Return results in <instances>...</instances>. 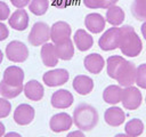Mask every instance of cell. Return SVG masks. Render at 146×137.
Here are the masks:
<instances>
[{
    "mask_svg": "<svg viewBox=\"0 0 146 137\" xmlns=\"http://www.w3.org/2000/svg\"><path fill=\"white\" fill-rule=\"evenodd\" d=\"M136 71L135 64L121 56L114 55L107 58V74L110 78L115 79L120 86H132L136 81Z\"/></svg>",
    "mask_w": 146,
    "mask_h": 137,
    "instance_id": "obj_1",
    "label": "cell"
},
{
    "mask_svg": "<svg viewBox=\"0 0 146 137\" xmlns=\"http://www.w3.org/2000/svg\"><path fill=\"white\" fill-rule=\"evenodd\" d=\"M24 71L18 66H9L3 72V78L0 82V94L5 98H15L24 87Z\"/></svg>",
    "mask_w": 146,
    "mask_h": 137,
    "instance_id": "obj_2",
    "label": "cell"
},
{
    "mask_svg": "<svg viewBox=\"0 0 146 137\" xmlns=\"http://www.w3.org/2000/svg\"><path fill=\"white\" fill-rule=\"evenodd\" d=\"M121 30V39L119 48L122 54L129 57H136L140 54L143 49V43L135 29L130 25H123L120 27Z\"/></svg>",
    "mask_w": 146,
    "mask_h": 137,
    "instance_id": "obj_3",
    "label": "cell"
},
{
    "mask_svg": "<svg viewBox=\"0 0 146 137\" xmlns=\"http://www.w3.org/2000/svg\"><path fill=\"white\" fill-rule=\"evenodd\" d=\"M73 121L80 130L89 131L94 129L98 123L97 110L86 103L79 104L73 112Z\"/></svg>",
    "mask_w": 146,
    "mask_h": 137,
    "instance_id": "obj_4",
    "label": "cell"
},
{
    "mask_svg": "<svg viewBox=\"0 0 146 137\" xmlns=\"http://www.w3.org/2000/svg\"><path fill=\"white\" fill-rule=\"evenodd\" d=\"M50 38V27L44 22H36L33 24L30 34L29 42L32 46H41L46 43Z\"/></svg>",
    "mask_w": 146,
    "mask_h": 137,
    "instance_id": "obj_5",
    "label": "cell"
},
{
    "mask_svg": "<svg viewBox=\"0 0 146 137\" xmlns=\"http://www.w3.org/2000/svg\"><path fill=\"white\" fill-rule=\"evenodd\" d=\"M120 39H121V30L120 27H111L106 30L103 35L98 40V45L100 49L108 51V50H114L119 48L120 45Z\"/></svg>",
    "mask_w": 146,
    "mask_h": 137,
    "instance_id": "obj_6",
    "label": "cell"
},
{
    "mask_svg": "<svg viewBox=\"0 0 146 137\" xmlns=\"http://www.w3.org/2000/svg\"><path fill=\"white\" fill-rule=\"evenodd\" d=\"M6 56L9 61L15 63H23L29 57L27 47L18 40H14L9 42L6 47Z\"/></svg>",
    "mask_w": 146,
    "mask_h": 137,
    "instance_id": "obj_7",
    "label": "cell"
},
{
    "mask_svg": "<svg viewBox=\"0 0 146 137\" xmlns=\"http://www.w3.org/2000/svg\"><path fill=\"white\" fill-rule=\"evenodd\" d=\"M141 100H143L141 92L139 91L138 88L129 86V87H125L124 89H122L121 102H122V105L124 106V108L133 111L140 106Z\"/></svg>",
    "mask_w": 146,
    "mask_h": 137,
    "instance_id": "obj_8",
    "label": "cell"
},
{
    "mask_svg": "<svg viewBox=\"0 0 146 137\" xmlns=\"http://www.w3.org/2000/svg\"><path fill=\"white\" fill-rule=\"evenodd\" d=\"M68 78H70V74H68V72L65 68H56V70L48 71L42 76L43 82L48 87L62 86V84L67 82Z\"/></svg>",
    "mask_w": 146,
    "mask_h": 137,
    "instance_id": "obj_9",
    "label": "cell"
},
{
    "mask_svg": "<svg viewBox=\"0 0 146 137\" xmlns=\"http://www.w3.org/2000/svg\"><path fill=\"white\" fill-rule=\"evenodd\" d=\"M71 26L63 21L56 22L52 24L50 29V39L54 43L62 42L66 39H70L71 37Z\"/></svg>",
    "mask_w": 146,
    "mask_h": 137,
    "instance_id": "obj_10",
    "label": "cell"
},
{
    "mask_svg": "<svg viewBox=\"0 0 146 137\" xmlns=\"http://www.w3.org/2000/svg\"><path fill=\"white\" fill-rule=\"evenodd\" d=\"M34 108L29 104H21L14 112V120L19 126H26L34 119Z\"/></svg>",
    "mask_w": 146,
    "mask_h": 137,
    "instance_id": "obj_11",
    "label": "cell"
},
{
    "mask_svg": "<svg viewBox=\"0 0 146 137\" xmlns=\"http://www.w3.org/2000/svg\"><path fill=\"white\" fill-rule=\"evenodd\" d=\"M72 122H73V119L70 116V114L62 112L51 116L49 121V127L55 132H62V131L68 130L72 126Z\"/></svg>",
    "mask_w": 146,
    "mask_h": 137,
    "instance_id": "obj_12",
    "label": "cell"
},
{
    "mask_svg": "<svg viewBox=\"0 0 146 137\" xmlns=\"http://www.w3.org/2000/svg\"><path fill=\"white\" fill-rule=\"evenodd\" d=\"M73 95L66 89H59L51 95V105L55 108H67L73 104Z\"/></svg>",
    "mask_w": 146,
    "mask_h": 137,
    "instance_id": "obj_13",
    "label": "cell"
},
{
    "mask_svg": "<svg viewBox=\"0 0 146 137\" xmlns=\"http://www.w3.org/2000/svg\"><path fill=\"white\" fill-rule=\"evenodd\" d=\"M83 64H84V67L88 72L94 73V74H98L103 70V67L105 65V61H104L102 55L94 53V54L87 55L84 57Z\"/></svg>",
    "mask_w": 146,
    "mask_h": 137,
    "instance_id": "obj_14",
    "label": "cell"
},
{
    "mask_svg": "<svg viewBox=\"0 0 146 137\" xmlns=\"http://www.w3.org/2000/svg\"><path fill=\"white\" fill-rule=\"evenodd\" d=\"M84 25L91 33H100L105 27V18L100 14L91 13L86 16Z\"/></svg>",
    "mask_w": 146,
    "mask_h": 137,
    "instance_id": "obj_15",
    "label": "cell"
},
{
    "mask_svg": "<svg viewBox=\"0 0 146 137\" xmlns=\"http://www.w3.org/2000/svg\"><path fill=\"white\" fill-rule=\"evenodd\" d=\"M104 119H105V122L107 124H110L112 127H119L124 122L125 114L120 107L113 106V107H110L105 111Z\"/></svg>",
    "mask_w": 146,
    "mask_h": 137,
    "instance_id": "obj_16",
    "label": "cell"
},
{
    "mask_svg": "<svg viewBox=\"0 0 146 137\" xmlns=\"http://www.w3.org/2000/svg\"><path fill=\"white\" fill-rule=\"evenodd\" d=\"M9 25L17 31H24L29 26V15L24 9H17L8 19Z\"/></svg>",
    "mask_w": 146,
    "mask_h": 137,
    "instance_id": "obj_17",
    "label": "cell"
},
{
    "mask_svg": "<svg viewBox=\"0 0 146 137\" xmlns=\"http://www.w3.org/2000/svg\"><path fill=\"white\" fill-rule=\"evenodd\" d=\"M24 94L25 96L34 102H38L40 99H42L44 90L43 87L40 82H38L36 80H30L29 82H26V84L24 86Z\"/></svg>",
    "mask_w": 146,
    "mask_h": 137,
    "instance_id": "obj_18",
    "label": "cell"
},
{
    "mask_svg": "<svg viewBox=\"0 0 146 137\" xmlns=\"http://www.w3.org/2000/svg\"><path fill=\"white\" fill-rule=\"evenodd\" d=\"M73 88L80 95H88L94 89V81L88 75H76L73 80Z\"/></svg>",
    "mask_w": 146,
    "mask_h": 137,
    "instance_id": "obj_19",
    "label": "cell"
},
{
    "mask_svg": "<svg viewBox=\"0 0 146 137\" xmlns=\"http://www.w3.org/2000/svg\"><path fill=\"white\" fill-rule=\"evenodd\" d=\"M41 59L43 62V64L46 66H55L58 63V57L56 54V49H55V45L46 42L43 43L42 48H41Z\"/></svg>",
    "mask_w": 146,
    "mask_h": 137,
    "instance_id": "obj_20",
    "label": "cell"
},
{
    "mask_svg": "<svg viewBox=\"0 0 146 137\" xmlns=\"http://www.w3.org/2000/svg\"><path fill=\"white\" fill-rule=\"evenodd\" d=\"M73 39H74V42H75L76 48L80 51H86V50L90 49L92 47V45H94L92 37L88 32H86L84 30H82V29H80V30H78L75 32Z\"/></svg>",
    "mask_w": 146,
    "mask_h": 137,
    "instance_id": "obj_21",
    "label": "cell"
},
{
    "mask_svg": "<svg viewBox=\"0 0 146 137\" xmlns=\"http://www.w3.org/2000/svg\"><path fill=\"white\" fill-rule=\"evenodd\" d=\"M55 49L57 57L63 61H70L74 55V46L71 39H66L62 42L55 43Z\"/></svg>",
    "mask_w": 146,
    "mask_h": 137,
    "instance_id": "obj_22",
    "label": "cell"
},
{
    "mask_svg": "<svg viewBox=\"0 0 146 137\" xmlns=\"http://www.w3.org/2000/svg\"><path fill=\"white\" fill-rule=\"evenodd\" d=\"M124 11L121 7L119 6H111L107 8V11H106V21L111 24V25H114V26H117V25H121L122 22L124 21Z\"/></svg>",
    "mask_w": 146,
    "mask_h": 137,
    "instance_id": "obj_23",
    "label": "cell"
},
{
    "mask_svg": "<svg viewBox=\"0 0 146 137\" xmlns=\"http://www.w3.org/2000/svg\"><path fill=\"white\" fill-rule=\"evenodd\" d=\"M121 96H122V89L120 86L111 84L105 88L103 91V99L107 104H117L121 102Z\"/></svg>",
    "mask_w": 146,
    "mask_h": 137,
    "instance_id": "obj_24",
    "label": "cell"
},
{
    "mask_svg": "<svg viewBox=\"0 0 146 137\" xmlns=\"http://www.w3.org/2000/svg\"><path fill=\"white\" fill-rule=\"evenodd\" d=\"M124 130L128 136L130 137H137L143 134L144 131V123L139 119H131L125 123Z\"/></svg>",
    "mask_w": 146,
    "mask_h": 137,
    "instance_id": "obj_25",
    "label": "cell"
},
{
    "mask_svg": "<svg viewBox=\"0 0 146 137\" xmlns=\"http://www.w3.org/2000/svg\"><path fill=\"white\" fill-rule=\"evenodd\" d=\"M131 13L138 21H146V0H133Z\"/></svg>",
    "mask_w": 146,
    "mask_h": 137,
    "instance_id": "obj_26",
    "label": "cell"
},
{
    "mask_svg": "<svg viewBox=\"0 0 146 137\" xmlns=\"http://www.w3.org/2000/svg\"><path fill=\"white\" fill-rule=\"evenodd\" d=\"M48 7H49V0H31L29 5L30 11L36 16H41L46 14Z\"/></svg>",
    "mask_w": 146,
    "mask_h": 137,
    "instance_id": "obj_27",
    "label": "cell"
},
{
    "mask_svg": "<svg viewBox=\"0 0 146 137\" xmlns=\"http://www.w3.org/2000/svg\"><path fill=\"white\" fill-rule=\"evenodd\" d=\"M119 0H83L84 6L88 8H108L113 5H115Z\"/></svg>",
    "mask_w": 146,
    "mask_h": 137,
    "instance_id": "obj_28",
    "label": "cell"
},
{
    "mask_svg": "<svg viewBox=\"0 0 146 137\" xmlns=\"http://www.w3.org/2000/svg\"><path fill=\"white\" fill-rule=\"evenodd\" d=\"M135 83H137L138 87H140L143 89H146V63L145 64H140L137 67Z\"/></svg>",
    "mask_w": 146,
    "mask_h": 137,
    "instance_id": "obj_29",
    "label": "cell"
},
{
    "mask_svg": "<svg viewBox=\"0 0 146 137\" xmlns=\"http://www.w3.org/2000/svg\"><path fill=\"white\" fill-rule=\"evenodd\" d=\"M10 110H11L10 103L6 98H0V119L8 116L10 113Z\"/></svg>",
    "mask_w": 146,
    "mask_h": 137,
    "instance_id": "obj_30",
    "label": "cell"
},
{
    "mask_svg": "<svg viewBox=\"0 0 146 137\" xmlns=\"http://www.w3.org/2000/svg\"><path fill=\"white\" fill-rule=\"evenodd\" d=\"M9 14H10V9L8 5L3 1H0V21H5L9 18Z\"/></svg>",
    "mask_w": 146,
    "mask_h": 137,
    "instance_id": "obj_31",
    "label": "cell"
},
{
    "mask_svg": "<svg viewBox=\"0 0 146 137\" xmlns=\"http://www.w3.org/2000/svg\"><path fill=\"white\" fill-rule=\"evenodd\" d=\"M9 35V31H8V27L3 24V23H0V41H3L8 38Z\"/></svg>",
    "mask_w": 146,
    "mask_h": 137,
    "instance_id": "obj_32",
    "label": "cell"
},
{
    "mask_svg": "<svg viewBox=\"0 0 146 137\" xmlns=\"http://www.w3.org/2000/svg\"><path fill=\"white\" fill-rule=\"evenodd\" d=\"M10 2H11L16 8L22 9V8H24V7L30 2V0H10Z\"/></svg>",
    "mask_w": 146,
    "mask_h": 137,
    "instance_id": "obj_33",
    "label": "cell"
},
{
    "mask_svg": "<svg viewBox=\"0 0 146 137\" xmlns=\"http://www.w3.org/2000/svg\"><path fill=\"white\" fill-rule=\"evenodd\" d=\"M66 137H86V136L82 134V131H80V130H75V131L70 132Z\"/></svg>",
    "mask_w": 146,
    "mask_h": 137,
    "instance_id": "obj_34",
    "label": "cell"
},
{
    "mask_svg": "<svg viewBox=\"0 0 146 137\" xmlns=\"http://www.w3.org/2000/svg\"><path fill=\"white\" fill-rule=\"evenodd\" d=\"M3 137H22L19 134H17V132H14V131H10V132H7Z\"/></svg>",
    "mask_w": 146,
    "mask_h": 137,
    "instance_id": "obj_35",
    "label": "cell"
},
{
    "mask_svg": "<svg viewBox=\"0 0 146 137\" xmlns=\"http://www.w3.org/2000/svg\"><path fill=\"white\" fill-rule=\"evenodd\" d=\"M141 33H143V37H144L145 40H146V22L141 25Z\"/></svg>",
    "mask_w": 146,
    "mask_h": 137,
    "instance_id": "obj_36",
    "label": "cell"
},
{
    "mask_svg": "<svg viewBox=\"0 0 146 137\" xmlns=\"http://www.w3.org/2000/svg\"><path fill=\"white\" fill-rule=\"evenodd\" d=\"M5 135V126H3V123L0 121V137H2Z\"/></svg>",
    "mask_w": 146,
    "mask_h": 137,
    "instance_id": "obj_37",
    "label": "cell"
},
{
    "mask_svg": "<svg viewBox=\"0 0 146 137\" xmlns=\"http://www.w3.org/2000/svg\"><path fill=\"white\" fill-rule=\"evenodd\" d=\"M114 137H130V136H128V135H124V134H117V135H115Z\"/></svg>",
    "mask_w": 146,
    "mask_h": 137,
    "instance_id": "obj_38",
    "label": "cell"
},
{
    "mask_svg": "<svg viewBox=\"0 0 146 137\" xmlns=\"http://www.w3.org/2000/svg\"><path fill=\"white\" fill-rule=\"evenodd\" d=\"M2 58H3V55H2V51L0 50V64H1V62H2Z\"/></svg>",
    "mask_w": 146,
    "mask_h": 137,
    "instance_id": "obj_39",
    "label": "cell"
}]
</instances>
